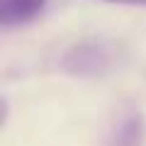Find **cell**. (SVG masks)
Segmentation results:
<instances>
[{
	"label": "cell",
	"mask_w": 146,
	"mask_h": 146,
	"mask_svg": "<svg viewBox=\"0 0 146 146\" xmlns=\"http://www.w3.org/2000/svg\"><path fill=\"white\" fill-rule=\"evenodd\" d=\"M110 63V54L102 44H80L73 46L63 58L66 71L76 73V76H93V73H102V68Z\"/></svg>",
	"instance_id": "1"
},
{
	"label": "cell",
	"mask_w": 146,
	"mask_h": 146,
	"mask_svg": "<svg viewBox=\"0 0 146 146\" xmlns=\"http://www.w3.org/2000/svg\"><path fill=\"white\" fill-rule=\"evenodd\" d=\"M102 3H115V5H134V7H146V0H102Z\"/></svg>",
	"instance_id": "4"
},
{
	"label": "cell",
	"mask_w": 146,
	"mask_h": 146,
	"mask_svg": "<svg viewBox=\"0 0 146 146\" xmlns=\"http://www.w3.org/2000/svg\"><path fill=\"white\" fill-rule=\"evenodd\" d=\"M46 3L49 0H0V25L5 29L27 25L46 10Z\"/></svg>",
	"instance_id": "2"
},
{
	"label": "cell",
	"mask_w": 146,
	"mask_h": 146,
	"mask_svg": "<svg viewBox=\"0 0 146 146\" xmlns=\"http://www.w3.org/2000/svg\"><path fill=\"white\" fill-rule=\"evenodd\" d=\"M144 144H146V122L136 110L119 117L107 141V146H144Z\"/></svg>",
	"instance_id": "3"
}]
</instances>
